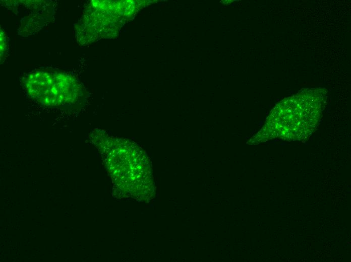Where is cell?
<instances>
[{
	"mask_svg": "<svg viewBox=\"0 0 351 262\" xmlns=\"http://www.w3.org/2000/svg\"><path fill=\"white\" fill-rule=\"evenodd\" d=\"M325 88L304 90L280 101L272 110L265 126L269 138L305 140L315 129L326 99Z\"/></svg>",
	"mask_w": 351,
	"mask_h": 262,
	"instance_id": "1",
	"label": "cell"
},
{
	"mask_svg": "<svg viewBox=\"0 0 351 262\" xmlns=\"http://www.w3.org/2000/svg\"><path fill=\"white\" fill-rule=\"evenodd\" d=\"M24 83L28 94L43 105L64 106L76 99V82L72 75L64 72L35 71L26 76Z\"/></svg>",
	"mask_w": 351,
	"mask_h": 262,
	"instance_id": "2",
	"label": "cell"
},
{
	"mask_svg": "<svg viewBox=\"0 0 351 262\" xmlns=\"http://www.w3.org/2000/svg\"><path fill=\"white\" fill-rule=\"evenodd\" d=\"M4 32H1V56L7 50L8 45Z\"/></svg>",
	"mask_w": 351,
	"mask_h": 262,
	"instance_id": "3",
	"label": "cell"
}]
</instances>
